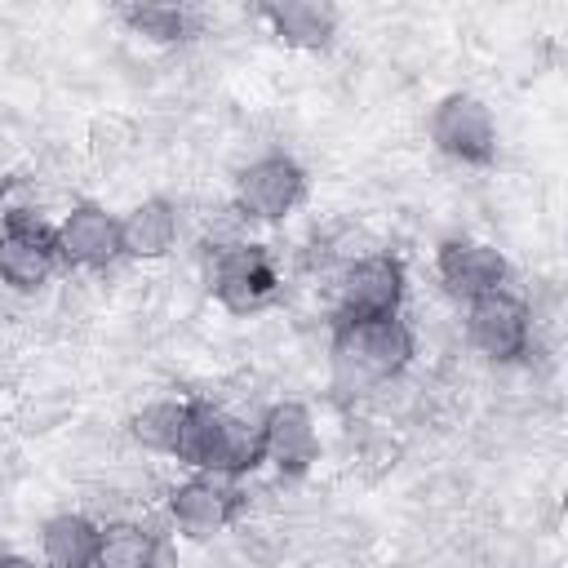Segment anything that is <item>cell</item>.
<instances>
[{
  "label": "cell",
  "instance_id": "ba28073f",
  "mask_svg": "<svg viewBox=\"0 0 568 568\" xmlns=\"http://www.w3.org/2000/svg\"><path fill=\"white\" fill-rule=\"evenodd\" d=\"M462 328H466V342L493 364H519L532 346V311L515 288H497L466 302Z\"/></svg>",
  "mask_w": 568,
  "mask_h": 568
},
{
  "label": "cell",
  "instance_id": "9c48e42d",
  "mask_svg": "<svg viewBox=\"0 0 568 568\" xmlns=\"http://www.w3.org/2000/svg\"><path fill=\"white\" fill-rule=\"evenodd\" d=\"M435 280L453 302H475L484 293L510 288V262L497 244L470 240V235H448L435 248Z\"/></svg>",
  "mask_w": 568,
  "mask_h": 568
},
{
  "label": "cell",
  "instance_id": "8992f818",
  "mask_svg": "<svg viewBox=\"0 0 568 568\" xmlns=\"http://www.w3.org/2000/svg\"><path fill=\"white\" fill-rule=\"evenodd\" d=\"M209 288H213L217 306H226L231 315L262 311L280 293V271H275L271 248L253 244V240H231V244L213 248Z\"/></svg>",
  "mask_w": 568,
  "mask_h": 568
},
{
  "label": "cell",
  "instance_id": "8fae6325",
  "mask_svg": "<svg viewBox=\"0 0 568 568\" xmlns=\"http://www.w3.org/2000/svg\"><path fill=\"white\" fill-rule=\"evenodd\" d=\"M262 466H275L284 479H302L320 462V426L302 399H275L262 417Z\"/></svg>",
  "mask_w": 568,
  "mask_h": 568
},
{
  "label": "cell",
  "instance_id": "52a82bcc",
  "mask_svg": "<svg viewBox=\"0 0 568 568\" xmlns=\"http://www.w3.org/2000/svg\"><path fill=\"white\" fill-rule=\"evenodd\" d=\"M231 200L248 222H284L306 200V169L288 151H266L240 169Z\"/></svg>",
  "mask_w": 568,
  "mask_h": 568
},
{
  "label": "cell",
  "instance_id": "d6986e66",
  "mask_svg": "<svg viewBox=\"0 0 568 568\" xmlns=\"http://www.w3.org/2000/svg\"><path fill=\"white\" fill-rule=\"evenodd\" d=\"M0 568H44V564L31 555H0Z\"/></svg>",
  "mask_w": 568,
  "mask_h": 568
},
{
  "label": "cell",
  "instance_id": "30bf717a",
  "mask_svg": "<svg viewBox=\"0 0 568 568\" xmlns=\"http://www.w3.org/2000/svg\"><path fill=\"white\" fill-rule=\"evenodd\" d=\"M58 257L67 271H106L115 266L120 253V213H111L98 200H75L58 222H53Z\"/></svg>",
  "mask_w": 568,
  "mask_h": 568
},
{
  "label": "cell",
  "instance_id": "2e32d148",
  "mask_svg": "<svg viewBox=\"0 0 568 568\" xmlns=\"http://www.w3.org/2000/svg\"><path fill=\"white\" fill-rule=\"evenodd\" d=\"M160 564V532L138 519H106L98 537L93 568H155Z\"/></svg>",
  "mask_w": 568,
  "mask_h": 568
},
{
  "label": "cell",
  "instance_id": "277c9868",
  "mask_svg": "<svg viewBox=\"0 0 568 568\" xmlns=\"http://www.w3.org/2000/svg\"><path fill=\"white\" fill-rule=\"evenodd\" d=\"M426 133H430V146L453 164L484 169L497 160V120H493L488 102L475 93H462V89L444 93L430 106Z\"/></svg>",
  "mask_w": 568,
  "mask_h": 568
},
{
  "label": "cell",
  "instance_id": "5b68a950",
  "mask_svg": "<svg viewBox=\"0 0 568 568\" xmlns=\"http://www.w3.org/2000/svg\"><path fill=\"white\" fill-rule=\"evenodd\" d=\"M62 271L53 226L31 209H9L0 217V284L13 293H40Z\"/></svg>",
  "mask_w": 568,
  "mask_h": 568
},
{
  "label": "cell",
  "instance_id": "9a60e30c",
  "mask_svg": "<svg viewBox=\"0 0 568 568\" xmlns=\"http://www.w3.org/2000/svg\"><path fill=\"white\" fill-rule=\"evenodd\" d=\"M98 537H102L98 519L80 510H62L40 524V564L44 568H93Z\"/></svg>",
  "mask_w": 568,
  "mask_h": 568
},
{
  "label": "cell",
  "instance_id": "3957f363",
  "mask_svg": "<svg viewBox=\"0 0 568 568\" xmlns=\"http://www.w3.org/2000/svg\"><path fill=\"white\" fill-rule=\"evenodd\" d=\"M408 271L395 253H355L342 262L333 284V328L337 324H368L404 315Z\"/></svg>",
  "mask_w": 568,
  "mask_h": 568
},
{
  "label": "cell",
  "instance_id": "6da1fadb",
  "mask_svg": "<svg viewBox=\"0 0 568 568\" xmlns=\"http://www.w3.org/2000/svg\"><path fill=\"white\" fill-rule=\"evenodd\" d=\"M173 462H182L191 475H217L235 484L262 466V430L213 399H182Z\"/></svg>",
  "mask_w": 568,
  "mask_h": 568
},
{
  "label": "cell",
  "instance_id": "e0dca14e",
  "mask_svg": "<svg viewBox=\"0 0 568 568\" xmlns=\"http://www.w3.org/2000/svg\"><path fill=\"white\" fill-rule=\"evenodd\" d=\"M124 27L151 44H182L191 40V13L178 4H124Z\"/></svg>",
  "mask_w": 568,
  "mask_h": 568
},
{
  "label": "cell",
  "instance_id": "5bb4252c",
  "mask_svg": "<svg viewBox=\"0 0 568 568\" xmlns=\"http://www.w3.org/2000/svg\"><path fill=\"white\" fill-rule=\"evenodd\" d=\"M182 213L169 195H146L129 213H120V253L129 262H160L178 248Z\"/></svg>",
  "mask_w": 568,
  "mask_h": 568
},
{
  "label": "cell",
  "instance_id": "ac0fdd59",
  "mask_svg": "<svg viewBox=\"0 0 568 568\" xmlns=\"http://www.w3.org/2000/svg\"><path fill=\"white\" fill-rule=\"evenodd\" d=\"M178 426H182V399H151L129 417V435L146 453H160V457H173Z\"/></svg>",
  "mask_w": 568,
  "mask_h": 568
},
{
  "label": "cell",
  "instance_id": "7c38bea8",
  "mask_svg": "<svg viewBox=\"0 0 568 568\" xmlns=\"http://www.w3.org/2000/svg\"><path fill=\"white\" fill-rule=\"evenodd\" d=\"M240 488L231 479L217 475H186L182 484L169 488V519L186 532V537H213L222 528L235 524L240 515Z\"/></svg>",
  "mask_w": 568,
  "mask_h": 568
},
{
  "label": "cell",
  "instance_id": "4fadbf2b",
  "mask_svg": "<svg viewBox=\"0 0 568 568\" xmlns=\"http://www.w3.org/2000/svg\"><path fill=\"white\" fill-rule=\"evenodd\" d=\"M253 18L275 36V44L297 53H320L337 36V9L320 0H266L253 9Z\"/></svg>",
  "mask_w": 568,
  "mask_h": 568
},
{
  "label": "cell",
  "instance_id": "7a4b0ae2",
  "mask_svg": "<svg viewBox=\"0 0 568 568\" xmlns=\"http://www.w3.org/2000/svg\"><path fill=\"white\" fill-rule=\"evenodd\" d=\"M328 355H333V386L346 395H364L373 386L395 382L413 364L417 337L404 315L368 320V324H337Z\"/></svg>",
  "mask_w": 568,
  "mask_h": 568
}]
</instances>
